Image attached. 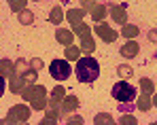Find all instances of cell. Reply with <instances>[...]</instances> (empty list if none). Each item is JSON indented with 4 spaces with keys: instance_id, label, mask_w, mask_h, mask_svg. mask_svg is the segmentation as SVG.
Segmentation results:
<instances>
[{
    "instance_id": "1",
    "label": "cell",
    "mask_w": 157,
    "mask_h": 125,
    "mask_svg": "<svg viewBox=\"0 0 157 125\" xmlns=\"http://www.w3.org/2000/svg\"><path fill=\"white\" fill-rule=\"evenodd\" d=\"M77 81L78 83H94L98 76H100V64L96 62V57L91 55H85L77 62Z\"/></svg>"
},
{
    "instance_id": "2",
    "label": "cell",
    "mask_w": 157,
    "mask_h": 125,
    "mask_svg": "<svg viewBox=\"0 0 157 125\" xmlns=\"http://www.w3.org/2000/svg\"><path fill=\"white\" fill-rule=\"evenodd\" d=\"M21 98L30 102L32 110H45V108L49 106V100H47V89H45L43 85H38V83L28 85L26 89L21 91Z\"/></svg>"
},
{
    "instance_id": "3",
    "label": "cell",
    "mask_w": 157,
    "mask_h": 125,
    "mask_svg": "<svg viewBox=\"0 0 157 125\" xmlns=\"http://www.w3.org/2000/svg\"><path fill=\"white\" fill-rule=\"evenodd\" d=\"M110 96H113L117 102H121V104H123V102H128V104H130V102L136 100V89L132 87L128 81H119V83H115V85H113Z\"/></svg>"
},
{
    "instance_id": "4",
    "label": "cell",
    "mask_w": 157,
    "mask_h": 125,
    "mask_svg": "<svg viewBox=\"0 0 157 125\" xmlns=\"http://www.w3.org/2000/svg\"><path fill=\"white\" fill-rule=\"evenodd\" d=\"M32 108V106H30ZM30 108H28L26 104H15V106H11L9 108V115L4 117V123H26L28 119H30Z\"/></svg>"
},
{
    "instance_id": "5",
    "label": "cell",
    "mask_w": 157,
    "mask_h": 125,
    "mask_svg": "<svg viewBox=\"0 0 157 125\" xmlns=\"http://www.w3.org/2000/svg\"><path fill=\"white\" fill-rule=\"evenodd\" d=\"M49 72H51V76L55 81H66L72 74V68H70L68 59H53L49 64Z\"/></svg>"
},
{
    "instance_id": "6",
    "label": "cell",
    "mask_w": 157,
    "mask_h": 125,
    "mask_svg": "<svg viewBox=\"0 0 157 125\" xmlns=\"http://www.w3.org/2000/svg\"><path fill=\"white\" fill-rule=\"evenodd\" d=\"M94 32H96V34H98V36L104 40V43H115V40H117V36H119V34H117V32H115L110 25L102 24V21H100V24L94 28Z\"/></svg>"
},
{
    "instance_id": "7",
    "label": "cell",
    "mask_w": 157,
    "mask_h": 125,
    "mask_svg": "<svg viewBox=\"0 0 157 125\" xmlns=\"http://www.w3.org/2000/svg\"><path fill=\"white\" fill-rule=\"evenodd\" d=\"M26 87H28V83H26V78H24V74L13 72V74L9 76V89H11L13 93H21Z\"/></svg>"
},
{
    "instance_id": "8",
    "label": "cell",
    "mask_w": 157,
    "mask_h": 125,
    "mask_svg": "<svg viewBox=\"0 0 157 125\" xmlns=\"http://www.w3.org/2000/svg\"><path fill=\"white\" fill-rule=\"evenodd\" d=\"M110 19L115 21V24H128V9H125V4H115V6H110Z\"/></svg>"
},
{
    "instance_id": "9",
    "label": "cell",
    "mask_w": 157,
    "mask_h": 125,
    "mask_svg": "<svg viewBox=\"0 0 157 125\" xmlns=\"http://www.w3.org/2000/svg\"><path fill=\"white\" fill-rule=\"evenodd\" d=\"M75 32L72 30H66V28H57L55 30V40L59 43V45H64V47H68V45H72L75 43Z\"/></svg>"
},
{
    "instance_id": "10",
    "label": "cell",
    "mask_w": 157,
    "mask_h": 125,
    "mask_svg": "<svg viewBox=\"0 0 157 125\" xmlns=\"http://www.w3.org/2000/svg\"><path fill=\"white\" fill-rule=\"evenodd\" d=\"M138 51H140V45H138L134 38H128V43H125V45H121L119 53H121L123 57L132 59V57H136V55H138Z\"/></svg>"
},
{
    "instance_id": "11",
    "label": "cell",
    "mask_w": 157,
    "mask_h": 125,
    "mask_svg": "<svg viewBox=\"0 0 157 125\" xmlns=\"http://www.w3.org/2000/svg\"><path fill=\"white\" fill-rule=\"evenodd\" d=\"M64 98H66V89L57 85L51 91V96H49V108H57V106L64 102Z\"/></svg>"
},
{
    "instance_id": "12",
    "label": "cell",
    "mask_w": 157,
    "mask_h": 125,
    "mask_svg": "<svg viewBox=\"0 0 157 125\" xmlns=\"http://www.w3.org/2000/svg\"><path fill=\"white\" fill-rule=\"evenodd\" d=\"M78 108V98L77 96H66L64 102L59 104V110L64 112V115H68V112H72V110H77Z\"/></svg>"
},
{
    "instance_id": "13",
    "label": "cell",
    "mask_w": 157,
    "mask_h": 125,
    "mask_svg": "<svg viewBox=\"0 0 157 125\" xmlns=\"http://www.w3.org/2000/svg\"><path fill=\"white\" fill-rule=\"evenodd\" d=\"M85 13H87V11H85L83 6H81V9H72V11H68V13H66V19H68L72 25H77V24H81V21H83Z\"/></svg>"
},
{
    "instance_id": "14",
    "label": "cell",
    "mask_w": 157,
    "mask_h": 125,
    "mask_svg": "<svg viewBox=\"0 0 157 125\" xmlns=\"http://www.w3.org/2000/svg\"><path fill=\"white\" fill-rule=\"evenodd\" d=\"M81 53H83L81 47H77V45H68L66 51H64V57H66L68 62H78V59H81Z\"/></svg>"
},
{
    "instance_id": "15",
    "label": "cell",
    "mask_w": 157,
    "mask_h": 125,
    "mask_svg": "<svg viewBox=\"0 0 157 125\" xmlns=\"http://www.w3.org/2000/svg\"><path fill=\"white\" fill-rule=\"evenodd\" d=\"M108 13H110V11L106 9L104 4H96V6L89 11V15L94 17V21H104V17L108 15Z\"/></svg>"
},
{
    "instance_id": "16",
    "label": "cell",
    "mask_w": 157,
    "mask_h": 125,
    "mask_svg": "<svg viewBox=\"0 0 157 125\" xmlns=\"http://www.w3.org/2000/svg\"><path fill=\"white\" fill-rule=\"evenodd\" d=\"M13 72H15V62L2 59V62H0V74H2V81H6Z\"/></svg>"
},
{
    "instance_id": "17",
    "label": "cell",
    "mask_w": 157,
    "mask_h": 125,
    "mask_svg": "<svg viewBox=\"0 0 157 125\" xmlns=\"http://www.w3.org/2000/svg\"><path fill=\"white\" fill-rule=\"evenodd\" d=\"M64 17H66V15H64V9H62V6H53L51 11H49V21L55 24V25L62 24V19H64Z\"/></svg>"
},
{
    "instance_id": "18",
    "label": "cell",
    "mask_w": 157,
    "mask_h": 125,
    "mask_svg": "<svg viewBox=\"0 0 157 125\" xmlns=\"http://www.w3.org/2000/svg\"><path fill=\"white\" fill-rule=\"evenodd\" d=\"M140 34V28L134 24H123V28H121V36H125V38H136Z\"/></svg>"
},
{
    "instance_id": "19",
    "label": "cell",
    "mask_w": 157,
    "mask_h": 125,
    "mask_svg": "<svg viewBox=\"0 0 157 125\" xmlns=\"http://www.w3.org/2000/svg\"><path fill=\"white\" fill-rule=\"evenodd\" d=\"M81 49H83V53H94V49H96V40H94V36L89 34V36H85V38H81Z\"/></svg>"
},
{
    "instance_id": "20",
    "label": "cell",
    "mask_w": 157,
    "mask_h": 125,
    "mask_svg": "<svg viewBox=\"0 0 157 125\" xmlns=\"http://www.w3.org/2000/svg\"><path fill=\"white\" fill-rule=\"evenodd\" d=\"M136 104H138V108H140V110H144V112H147V110L153 106V98H151V93H144V91H142V96L138 98Z\"/></svg>"
},
{
    "instance_id": "21",
    "label": "cell",
    "mask_w": 157,
    "mask_h": 125,
    "mask_svg": "<svg viewBox=\"0 0 157 125\" xmlns=\"http://www.w3.org/2000/svg\"><path fill=\"white\" fill-rule=\"evenodd\" d=\"M72 32L77 34L78 38H85V36H89L91 34V28L85 24V21H81V24H77V25H72Z\"/></svg>"
},
{
    "instance_id": "22",
    "label": "cell",
    "mask_w": 157,
    "mask_h": 125,
    "mask_svg": "<svg viewBox=\"0 0 157 125\" xmlns=\"http://www.w3.org/2000/svg\"><path fill=\"white\" fill-rule=\"evenodd\" d=\"M17 17H19V24H21V25L34 24V13H32V11H28V9L19 11V13H17Z\"/></svg>"
},
{
    "instance_id": "23",
    "label": "cell",
    "mask_w": 157,
    "mask_h": 125,
    "mask_svg": "<svg viewBox=\"0 0 157 125\" xmlns=\"http://www.w3.org/2000/svg\"><path fill=\"white\" fill-rule=\"evenodd\" d=\"M59 119V108H51V110H47V115L43 117V123L49 125V123H55Z\"/></svg>"
},
{
    "instance_id": "24",
    "label": "cell",
    "mask_w": 157,
    "mask_h": 125,
    "mask_svg": "<svg viewBox=\"0 0 157 125\" xmlns=\"http://www.w3.org/2000/svg\"><path fill=\"white\" fill-rule=\"evenodd\" d=\"M117 74H119V78H130L134 74V70H132V66H128V64H121V66H117Z\"/></svg>"
},
{
    "instance_id": "25",
    "label": "cell",
    "mask_w": 157,
    "mask_h": 125,
    "mask_svg": "<svg viewBox=\"0 0 157 125\" xmlns=\"http://www.w3.org/2000/svg\"><path fill=\"white\" fill-rule=\"evenodd\" d=\"M140 89H142L144 93H153V91H155V85H153L151 78H144V76H142V78H140Z\"/></svg>"
},
{
    "instance_id": "26",
    "label": "cell",
    "mask_w": 157,
    "mask_h": 125,
    "mask_svg": "<svg viewBox=\"0 0 157 125\" xmlns=\"http://www.w3.org/2000/svg\"><path fill=\"white\" fill-rule=\"evenodd\" d=\"M24 78H26L28 85H34V83H36V78H38V70H34V68H28L26 72H24Z\"/></svg>"
},
{
    "instance_id": "27",
    "label": "cell",
    "mask_w": 157,
    "mask_h": 125,
    "mask_svg": "<svg viewBox=\"0 0 157 125\" xmlns=\"http://www.w3.org/2000/svg\"><path fill=\"white\" fill-rule=\"evenodd\" d=\"M94 123L102 125V123H113V117H110V112H98L96 117H94Z\"/></svg>"
},
{
    "instance_id": "28",
    "label": "cell",
    "mask_w": 157,
    "mask_h": 125,
    "mask_svg": "<svg viewBox=\"0 0 157 125\" xmlns=\"http://www.w3.org/2000/svg\"><path fill=\"white\" fill-rule=\"evenodd\" d=\"M28 4V0H9V6H11V11H15V13H19V11H24Z\"/></svg>"
},
{
    "instance_id": "29",
    "label": "cell",
    "mask_w": 157,
    "mask_h": 125,
    "mask_svg": "<svg viewBox=\"0 0 157 125\" xmlns=\"http://www.w3.org/2000/svg\"><path fill=\"white\" fill-rule=\"evenodd\" d=\"M28 68H30V64H28L26 59H17L15 62V72H19V74H24Z\"/></svg>"
},
{
    "instance_id": "30",
    "label": "cell",
    "mask_w": 157,
    "mask_h": 125,
    "mask_svg": "<svg viewBox=\"0 0 157 125\" xmlns=\"http://www.w3.org/2000/svg\"><path fill=\"white\" fill-rule=\"evenodd\" d=\"M119 123H123V125H136L138 123V121H136V117H132V115H123V117H121V119H119Z\"/></svg>"
},
{
    "instance_id": "31",
    "label": "cell",
    "mask_w": 157,
    "mask_h": 125,
    "mask_svg": "<svg viewBox=\"0 0 157 125\" xmlns=\"http://www.w3.org/2000/svg\"><path fill=\"white\" fill-rule=\"evenodd\" d=\"M96 4H98L96 0H81V6H83L85 11H91V9H94Z\"/></svg>"
},
{
    "instance_id": "32",
    "label": "cell",
    "mask_w": 157,
    "mask_h": 125,
    "mask_svg": "<svg viewBox=\"0 0 157 125\" xmlns=\"http://www.w3.org/2000/svg\"><path fill=\"white\" fill-rule=\"evenodd\" d=\"M30 68H34V70H40V68H43V62H40L38 57H32V59H30Z\"/></svg>"
},
{
    "instance_id": "33",
    "label": "cell",
    "mask_w": 157,
    "mask_h": 125,
    "mask_svg": "<svg viewBox=\"0 0 157 125\" xmlns=\"http://www.w3.org/2000/svg\"><path fill=\"white\" fill-rule=\"evenodd\" d=\"M147 38L153 43V45H157V28H153V30H149V34H147Z\"/></svg>"
},
{
    "instance_id": "34",
    "label": "cell",
    "mask_w": 157,
    "mask_h": 125,
    "mask_svg": "<svg viewBox=\"0 0 157 125\" xmlns=\"http://www.w3.org/2000/svg\"><path fill=\"white\" fill-rule=\"evenodd\" d=\"M68 123H83V117L81 115H72V117H68Z\"/></svg>"
},
{
    "instance_id": "35",
    "label": "cell",
    "mask_w": 157,
    "mask_h": 125,
    "mask_svg": "<svg viewBox=\"0 0 157 125\" xmlns=\"http://www.w3.org/2000/svg\"><path fill=\"white\" fill-rule=\"evenodd\" d=\"M153 106H157V96H153Z\"/></svg>"
},
{
    "instance_id": "36",
    "label": "cell",
    "mask_w": 157,
    "mask_h": 125,
    "mask_svg": "<svg viewBox=\"0 0 157 125\" xmlns=\"http://www.w3.org/2000/svg\"><path fill=\"white\" fill-rule=\"evenodd\" d=\"M34 2H40V0H34Z\"/></svg>"
}]
</instances>
